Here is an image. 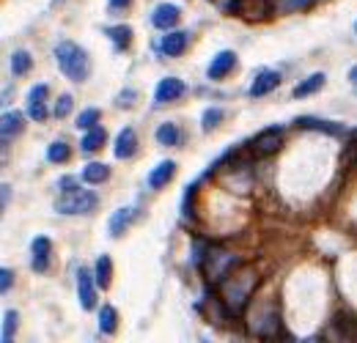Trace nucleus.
Here are the masks:
<instances>
[{"mask_svg":"<svg viewBox=\"0 0 357 343\" xmlns=\"http://www.w3.org/2000/svg\"><path fill=\"white\" fill-rule=\"evenodd\" d=\"M217 288H220L223 308H228V313L236 316L253 299V291L259 288V272L250 264H236L223 280H217Z\"/></svg>","mask_w":357,"mask_h":343,"instance_id":"1","label":"nucleus"},{"mask_svg":"<svg viewBox=\"0 0 357 343\" xmlns=\"http://www.w3.org/2000/svg\"><path fill=\"white\" fill-rule=\"evenodd\" d=\"M53 55H55V64L58 69L69 77L71 82H85V77H88V53L80 47V44H74L69 39H64V42H58L55 44V50H53Z\"/></svg>","mask_w":357,"mask_h":343,"instance_id":"2","label":"nucleus"},{"mask_svg":"<svg viewBox=\"0 0 357 343\" xmlns=\"http://www.w3.org/2000/svg\"><path fill=\"white\" fill-rule=\"evenodd\" d=\"M99 206V198L91 193V190H69L64 193L58 201H55V211L58 214H67V217H74V214H91L96 211Z\"/></svg>","mask_w":357,"mask_h":343,"instance_id":"3","label":"nucleus"},{"mask_svg":"<svg viewBox=\"0 0 357 343\" xmlns=\"http://www.w3.org/2000/svg\"><path fill=\"white\" fill-rule=\"evenodd\" d=\"M281 146H284V130L281 127H267L250 140V151L256 157H270V154L281 151Z\"/></svg>","mask_w":357,"mask_h":343,"instance_id":"4","label":"nucleus"},{"mask_svg":"<svg viewBox=\"0 0 357 343\" xmlns=\"http://www.w3.org/2000/svg\"><path fill=\"white\" fill-rule=\"evenodd\" d=\"M250 333H256L261 338L278 335L281 333V313H278V308L275 305H267L261 313H256L253 322H250Z\"/></svg>","mask_w":357,"mask_h":343,"instance_id":"5","label":"nucleus"},{"mask_svg":"<svg viewBox=\"0 0 357 343\" xmlns=\"http://www.w3.org/2000/svg\"><path fill=\"white\" fill-rule=\"evenodd\" d=\"M96 277L94 272H88L85 267L77 272V299H80V308L82 310H94L96 308Z\"/></svg>","mask_w":357,"mask_h":343,"instance_id":"6","label":"nucleus"},{"mask_svg":"<svg viewBox=\"0 0 357 343\" xmlns=\"http://www.w3.org/2000/svg\"><path fill=\"white\" fill-rule=\"evenodd\" d=\"M179 19H182V8L176 3H159L151 11V25L157 30H173L179 25Z\"/></svg>","mask_w":357,"mask_h":343,"instance_id":"7","label":"nucleus"},{"mask_svg":"<svg viewBox=\"0 0 357 343\" xmlns=\"http://www.w3.org/2000/svg\"><path fill=\"white\" fill-rule=\"evenodd\" d=\"M187 47H190V33H187V30H168V33L159 39V53L168 55V58L184 55Z\"/></svg>","mask_w":357,"mask_h":343,"instance_id":"8","label":"nucleus"},{"mask_svg":"<svg viewBox=\"0 0 357 343\" xmlns=\"http://www.w3.org/2000/svg\"><path fill=\"white\" fill-rule=\"evenodd\" d=\"M184 91H187L184 80H179V77H165V80H159V82H157L154 102H157V105L176 102V99H182V96H184Z\"/></svg>","mask_w":357,"mask_h":343,"instance_id":"9","label":"nucleus"},{"mask_svg":"<svg viewBox=\"0 0 357 343\" xmlns=\"http://www.w3.org/2000/svg\"><path fill=\"white\" fill-rule=\"evenodd\" d=\"M278 85H281V71H275V69H261V71L256 74L253 85L247 88V94H250L253 99H259V96H267V94H272Z\"/></svg>","mask_w":357,"mask_h":343,"instance_id":"10","label":"nucleus"},{"mask_svg":"<svg viewBox=\"0 0 357 343\" xmlns=\"http://www.w3.org/2000/svg\"><path fill=\"white\" fill-rule=\"evenodd\" d=\"M236 14L242 19H270L272 17V0H239L236 3Z\"/></svg>","mask_w":357,"mask_h":343,"instance_id":"11","label":"nucleus"},{"mask_svg":"<svg viewBox=\"0 0 357 343\" xmlns=\"http://www.w3.org/2000/svg\"><path fill=\"white\" fill-rule=\"evenodd\" d=\"M234 69H236V53L220 50L212 61H209V67H207V77H209V80H223V77H228Z\"/></svg>","mask_w":357,"mask_h":343,"instance_id":"12","label":"nucleus"},{"mask_svg":"<svg viewBox=\"0 0 357 343\" xmlns=\"http://www.w3.org/2000/svg\"><path fill=\"white\" fill-rule=\"evenodd\" d=\"M50 253H53V242L47 239V236H36L33 242H31V267H33V272H47V267H50Z\"/></svg>","mask_w":357,"mask_h":343,"instance_id":"13","label":"nucleus"},{"mask_svg":"<svg viewBox=\"0 0 357 343\" xmlns=\"http://www.w3.org/2000/svg\"><path fill=\"white\" fill-rule=\"evenodd\" d=\"M0 132H3V148L17 140V137L25 132V116L19 110H6L3 113V124H0Z\"/></svg>","mask_w":357,"mask_h":343,"instance_id":"14","label":"nucleus"},{"mask_svg":"<svg viewBox=\"0 0 357 343\" xmlns=\"http://www.w3.org/2000/svg\"><path fill=\"white\" fill-rule=\"evenodd\" d=\"M135 151H138V135L132 127H124L116 137L113 154H116V159H130V157H135Z\"/></svg>","mask_w":357,"mask_h":343,"instance_id":"15","label":"nucleus"},{"mask_svg":"<svg viewBox=\"0 0 357 343\" xmlns=\"http://www.w3.org/2000/svg\"><path fill=\"white\" fill-rule=\"evenodd\" d=\"M132 220H135V209H132V206H121V209H116V211H113V217H110V222H107L110 236H113V239L124 236V234H127V228L132 225Z\"/></svg>","mask_w":357,"mask_h":343,"instance_id":"16","label":"nucleus"},{"mask_svg":"<svg viewBox=\"0 0 357 343\" xmlns=\"http://www.w3.org/2000/svg\"><path fill=\"white\" fill-rule=\"evenodd\" d=\"M173 176H176V162H173V159H162L157 168H151V173H148V187H151V190H162L165 184H171Z\"/></svg>","mask_w":357,"mask_h":343,"instance_id":"17","label":"nucleus"},{"mask_svg":"<svg viewBox=\"0 0 357 343\" xmlns=\"http://www.w3.org/2000/svg\"><path fill=\"white\" fill-rule=\"evenodd\" d=\"M327 82V74L324 71H313L311 77H305L302 82H297L294 85V91H291V96L294 99H302V96H313L316 91H322V85Z\"/></svg>","mask_w":357,"mask_h":343,"instance_id":"18","label":"nucleus"},{"mask_svg":"<svg viewBox=\"0 0 357 343\" xmlns=\"http://www.w3.org/2000/svg\"><path fill=\"white\" fill-rule=\"evenodd\" d=\"M333 330L341 341H357V319L349 313H338L333 319Z\"/></svg>","mask_w":357,"mask_h":343,"instance_id":"19","label":"nucleus"},{"mask_svg":"<svg viewBox=\"0 0 357 343\" xmlns=\"http://www.w3.org/2000/svg\"><path fill=\"white\" fill-rule=\"evenodd\" d=\"M105 33H107V39L113 42V50H116V53H124V50L132 44V28H130V25H110Z\"/></svg>","mask_w":357,"mask_h":343,"instance_id":"20","label":"nucleus"},{"mask_svg":"<svg viewBox=\"0 0 357 343\" xmlns=\"http://www.w3.org/2000/svg\"><path fill=\"white\" fill-rule=\"evenodd\" d=\"M107 143V130L105 127H94L82 135V143H80V151L82 154H96L102 146Z\"/></svg>","mask_w":357,"mask_h":343,"instance_id":"21","label":"nucleus"},{"mask_svg":"<svg viewBox=\"0 0 357 343\" xmlns=\"http://www.w3.org/2000/svg\"><path fill=\"white\" fill-rule=\"evenodd\" d=\"M154 137H157V143H159V146L171 148V146H179V143H182V130H179V124L165 121V124H159V127H157Z\"/></svg>","mask_w":357,"mask_h":343,"instance_id":"22","label":"nucleus"},{"mask_svg":"<svg viewBox=\"0 0 357 343\" xmlns=\"http://www.w3.org/2000/svg\"><path fill=\"white\" fill-rule=\"evenodd\" d=\"M107 176H110V168L105 162H88L80 173V179L85 184H102V182H107Z\"/></svg>","mask_w":357,"mask_h":343,"instance_id":"23","label":"nucleus"},{"mask_svg":"<svg viewBox=\"0 0 357 343\" xmlns=\"http://www.w3.org/2000/svg\"><path fill=\"white\" fill-rule=\"evenodd\" d=\"M94 277H96V285L99 288H110V283H113V261H110V256H99L96 258Z\"/></svg>","mask_w":357,"mask_h":343,"instance_id":"24","label":"nucleus"},{"mask_svg":"<svg viewBox=\"0 0 357 343\" xmlns=\"http://www.w3.org/2000/svg\"><path fill=\"white\" fill-rule=\"evenodd\" d=\"M297 127H302V130H319V132H330V135H344L347 132L336 121H322V118H297Z\"/></svg>","mask_w":357,"mask_h":343,"instance_id":"25","label":"nucleus"},{"mask_svg":"<svg viewBox=\"0 0 357 343\" xmlns=\"http://www.w3.org/2000/svg\"><path fill=\"white\" fill-rule=\"evenodd\" d=\"M99 330L105 335H116V330H119V313H116L113 305H102L99 308Z\"/></svg>","mask_w":357,"mask_h":343,"instance_id":"26","label":"nucleus"},{"mask_svg":"<svg viewBox=\"0 0 357 343\" xmlns=\"http://www.w3.org/2000/svg\"><path fill=\"white\" fill-rule=\"evenodd\" d=\"M71 157V148L67 140H55V143H50L47 146V162H53V165H64L67 159Z\"/></svg>","mask_w":357,"mask_h":343,"instance_id":"27","label":"nucleus"},{"mask_svg":"<svg viewBox=\"0 0 357 343\" xmlns=\"http://www.w3.org/2000/svg\"><path fill=\"white\" fill-rule=\"evenodd\" d=\"M31 69H33V58H31L28 50H17V53L11 55V71H14L17 77H25Z\"/></svg>","mask_w":357,"mask_h":343,"instance_id":"28","label":"nucleus"},{"mask_svg":"<svg viewBox=\"0 0 357 343\" xmlns=\"http://www.w3.org/2000/svg\"><path fill=\"white\" fill-rule=\"evenodd\" d=\"M99 121H102V113L96 110V107H85L80 116H77V130H82V132H88V130H94V127H99Z\"/></svg>","mask_w":357,"mask_h":343,"instance_id":"29","label":"nucleus"},{"mask_svg":"<svg viewBox=\"0 0 357 343\" xmlns=\"http://www.w3.org/2000/svg\"><path fill=\"white\" fill-rule=\"evenodd\" d=\"M17 324H19V313L17 310H6L3 313V335H0V341L11 343L14 333H17Z\"/></svg>","mask_w":357,"mask_h":343,"instance_id":"30","label":"nucleus"},{"mask_svg":"<svg viewBox=\"0 0 357 343\" xmlns=\"http://www.w3.org/2000/svg\"><path fill=\"white\" fill-rule=\"evenodd\" d=\"M223 116H225L223 107H207L204 116H201V130H204V132H212L214 127H220Z\"/></svg>","mask_w":357,"mask_h":343,"instance_id":"31","label":"nucleus"},{"mask_svg":"<svg viewBox=\"0 0 357 343\" xmlns=\"http://www.w3.org/2000/svg\"><path fill=\"white\" fill-rule=\"evenodd\" d=\"M344 165L347 168H357V132H352V140L344 148Z\"/></svg>","mask_w":357,"mask_h":343,"instance_id":"32","label":"nucleus"},{"mask_svg":"<svg viewBox=\"0 0 357 343\" xmlns=\"http://www.w3.org/2000/svg\"><path fill=\"white\" fill-rule=\"evenodd\" d=\"M71 105H74V99H71L69 94H64V96L55 102V110H53V113H55V118H67V116L71 113Z\"/></svg>","mask_w":357,"mask_h":343,"instance_id":"33","label":"nucleus"},{"mask_svg":"<svg viewBox=\"0 0 357 343\" xmlns=\"http://www.w3.org/2000/svg\"><path fill=\"white\" fill-rule=\"evenodd\" d=\"M28 116L42 124V121L47 118V105H44V102H28Z\"/></svg>","mask_w":357,"mask_h":343,"instance_id":"34","label":"nucleus"},{"mask_svg":"<svg viewBox=\"0 0 357 343\" xmlns=\"http://www.w3.org/2000/svg\"><path fill=\"white\" fill-rule=\"evenodd\" d=\"M47 94H50V88H47L44 82H39V85H33V88L28 91V102H44Z\"/></svg>","mask_w":357,"mask_h":343,"instance_id":"35","label":"nucleus"},{"mask_svg":"<svg viewBox=\"0 0 357 343\" xmlns=\"http://www.w3.org/2000/svg\"><path fill=\"white\" fill-rule=\"evenodd\" d=\"M135 96H138V94H135L132 88H127V91H121V94L116 96V105H119V107H132V105H135Z\"/></svg>","mask_w":357,"mask_h":343,"instance_id":"36","label":"nucleus"},{"mask_svg":"<svg viewBox=\"0 0 357 343\" xmlns=\"http://www.w3.org/2000/svg\"><path fill=\"white\" fill-rule=\"evenodd\" d=\"M11 283H14V272H11L8 267H3V270H0V291L6 294V291L11 288Z\"/></svg>","mask_w":357,"mask_h":343,"instance_id":"37","label":"nucleus"},{"mask_svg":"<svg viewBox=\"0 0 357 343\" xmlns=\"http://www.w3.org/2000/svg\"><path fill=\"white\" fill-rule=\"evenodd\" d=\"M212 3H217V6H220V8L225 11V14L236 17V3H239V0H212Z\"/></svg>","mask_w":357,"mask_h":343,"instance_id":"38","label":"nucleus"},{"mask_svg":"<svg viewBox=\"0 0 357 343\" xmlns=\"http://www.w3.org/2000/svg\"><path fill=\"white\" fill-rule=\"evenodd\" d=\"M132 6V0H107V8L110 11H127Z\"/></svg>","mask_w":357,"mask_h":343,"instance_id":"39","label":"nucleus"},{"mask_svg":"<svg viewBox=\"0 0 357 343\" xmlns=\"http://www.w3.org/2000/svg\"><path fill=\"white\" fill-rule=\"evenodd\" d=\"M58 187H64V193H69V190H77V187H74V179H69V176H64V179L58 182Z\"/></svg>","mask_w":357,"mask_h":343,"instance_id":"40","label":"nucleus"},{"mask_svg":"<svg viewBox=\"0 0 357 343\" xmlns=\"http://www.w3.org/2000/svg\"><path fill=\"white\" fill-rule=\"evenodd\" d=\"M349 82H352V85L357 88V64L352 69H349Z\"/></svg>","mask_w":357,"mask_h":343,"instance_id":"41","label":"nucleus"},{"mask_svg":"<svg viewBox=\"0 0 357 343\" xmlns=\"http://www.w3.org/2000/svg\"><path fill=\"white\" fill-rule=\"evenodd\" d=\"M8 190H11V187H8V184H3V206L8 204Z\"/></svg>","mask_w":357,"mask_h":343,"instance_id":"42","label":"nucleus"},{"mask_svg":"<svg viewBox=\"0 0 357 343\" xmlns=\"http://www.w3.org/2000/svg\"><path fill=\"white\" fill-rule=\"evenodd\" d=\"M355 33H357V22H355Z\"/></svg>","mask_w":357,"mask_h":343,"instance_id":"43","label":"nucleus"}]
</instances>
